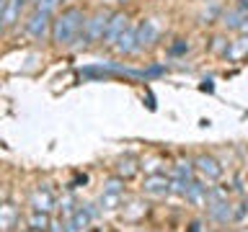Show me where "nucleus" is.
Listing matches in <instances>:
<instances>
[{
    "label": "nucleus",
    "instance_id": "1",
    "mask_svg": "<svg viewBox=\"0 0 248 232\" xmlns=\"http://www.w3.org/2000/svg\"><path fill=\"white\" fill-rule=\"evenodd\" d=\"M52 39L60 46L85 44V15L80 8H67L52 21Z\"/></svg>",
    "mask_w": 248,
    "mask_h": 232
},
{
    "label": "nucleus",
    "instance_id": "2",
    "mask_svg": "<svg viewBox=\"0 0 248 232\" xmlns=\"http://www.w3.org/2000/svg\"><path fill=\"white\" fill-rule=\"evenodd\" d=\"M52 15L49 13H44V11H34L29 15V21H26V34L31 39H36V42H42V39L52 31Z\"/></svg>",
    "mask_w": 248,
    "mask_h": 232
},
{
    "label": "nucleus",
    "instance_id": "3",
    "mask_svg": "<svg viewBox=\"0 0 248 232\" xmlns=\"http://www.w3.org/2000/svg\"><path fill=\"white\" fill-rule=\"evenodd\" d=\"M142 191L147 193V196H155V199L168 196L170 193V178L166 173H150L142 183Z\"/></svg>",
    "mask_w": 248,
    "mask_h": 232
},
{
    "label": "nucleus",
    "instance_id": "4",
    "mask_svg": "<svg viewBox=\"0 0 248 232\" xmlns=\"http://www.w3.org/2000/svg\"><path fill=\"white\" fill-rule=\"evenodd\" d=\"M108 15H111V13H106V11H96L88 21H85V44L104 39V31H106V23H108Z\"/></svg>",
    "mask_w": 248,
    "mask_h": 232
},
{
    "label": "nucleus",
    "instance_id": "5",
    "mask_svg": "<svg viewBox=\"0 0 248 232\" xmlns=\"http://www.w3.org/2000/svg\"><path fill=\"white\" fill-rule=\"evenodd\" d=\"M194 170H197L202 178H207V181H217V178L222 175V165L215 158H209V155H199V158L194 160Z\"/></svg>",
    "mask_w": 248,
    "mask_h": 232
},
{
    "label": "nucleus",
    "instance_id": "6",
    "mask_svg": "<svg viewBox=\"0 0 248 232\" xmlns=\"http://www.w3.org/2000/svg\"><path fill=\"white\" fill-rule=\"evenodd\" d=\"M127 15L124 13H111L108 15V23H106V31H104V42L106 44H116V39L124 34V29H127Z\"/></svg>",
    "mask_w": 248,
    "mask_h": 232
},
{
    "label": "nucleus",
    "instance_id": "7",
    "mask_svg": "<svg viewBox=\"0 0 248 232\" xmlns=\"http://www.w3.org/2000/svg\"><path fill=\"white\" fill-rule=\"evenodd\" d=\"M207 214L212 217L215 222H220V224H228V222L235 219V212H232V206H230V201H228V199L209 201V204H207Z\"/></svg>",
    "mask_w": 248,
    "mask_h": 232
},
{
    "label": "nucleus",
    "instance_id": "8",
    "mask_svg": "<svg viewBox=\"0 0 248 232\" xmlns=\"http://www.w3.org/2000/svg\"><path fill=\"white\" fill-rule=\"evenodd\" d=\"M160 34V26L155 23L153 18H145V21H140V26H137V46L142 49V46H150L155 44V39H158Z\"/></svg>",
    "mask_w": 248,
    "mask_h": 232
},
{
    "label": "nucleus",
    "instance_id": "9",
    "mask_svg": "<svg viewBox=\"0 0 248 232\" xmlns=\"http://www.w3.org/2000/svg\"><path fill=\"white\" fill-rule=\"evenodd\" d=\"M184 199L191 201L194 206H207V201H209V186L199 183V181H191L189 188H186V196Z\"/></svg>",
    "mask_w": 248,
    "mask_h": 232
},
{
    "label": "nucleus",
    "instance_id": "10",
    "mask_svg": "<svg viewBox=\"0 0 248 232\" xmlns=\"http://www.w3.org/2000/svg\"><path fill=\"white\" fill-rule=\"evenodd\" d=\"M31 206H34L36 212H52V209H54L52 191L46 188V186H39V188L31 193Z\"/></svg>",
    "mask_w": 248,
    "mask_h": 232
},
{
    "label": "nucleus",
    "instance_id": "11",
    "mask_svg": "<svg viewBox=\"0 0 248 232\" xmlns=\"http://www.w3.org/2000/svg\"><path fill=\"white\" fill-rule=\"evenodd\" d=\"M116 52L119 54H132V52H137L140 46H137V29L135 26H127L124 29V34L116 39Z\"/></svg>",
    "mask_w": 248,
    "mask_h": 232
},
{
    "label": "nucleus",
    "instance_id": "12",
    "mask_svg": "<svg viewBox=\"0 0 248 232\" xmlns=\"http://www.w3.org/2000/svg\"><path fill=\"white\" fill-rule=\"evenodd\" d=\"M26 0H5V8H3V15H0V26H13L21 15V8Z\"/></svg>",
    "mask_w": 248,
    "mask_h": 232
},
{
    "label": "nucleus",
    "instance_id": "13",
    "mask_svg": "<svg viewBox=\"0 0 248 232\" xmlns=\"http://www.w3.org/2000/svg\"><path fill=\"white\" fill-rule=\"evenodd\" d=\"M18 222V209L13 204H0V230L3 232H11Z\"/></svg>",
    "mask_w": 248,
    "mask_h": 232
},
{
    "label": "nucleus",
    "instance_id": "14",
    "mask_svg": "<svg viewBox=\"0 0 248 232\" xmlns=\"http://www.w3.org/2000/svg\"><path fill=\"white\" fill-rule=\"evenodd\" d=\"M248 54V34H240L235 42H232L228 46V52H225V57H228L230 62H238V59H243Z\"/></svg>",
    "mask_w": 248,
    "mask_h": 232
},
{
    "label": "nucleus",
    "instance_id": "15",
    "mask_svg": "<svg viewBox=\"0 0 248 232\" xmlns=\"http://www.w3.org/2000/svg\"><path fill=\"white\" fill-rule=\"evenodd\" d=\"M29 227L31 230H39V232H46L52 227V222H49V212H36V209H31V214H29Z\"/></svg>",
    "mask_w": 248,
    "mask_h": 232
},
{
    "label": "nucleus",
    "instance_id": "16",
    "mask_svg": "<svg viewBox=\"0 0 248 232\" xmlns=\"http://www.w3.org/2000/svg\"><path fill=\"white\" fill-rule=\"evenodd\" d=\"M170 178H178V181H194V165L191 162H176L173 170H170Z\"/></svg>",
    "mask_w": 248,
    "mask_h": 232
},
{
    "label": "nucleus",
    "instance_id": "17",
    "mask_svg": "<svg viewBox=\"0 0 248 232\" xmlns=\"http://www.w3.org/2000/svg\"><path fill=\"white\" fill-rule=\"evenodd\" d=\"M104 193H114V196H124V181L122 178H108L104 183Z\"/></svg>",
    "mask_w": 248,
    "mask_h": 232
},
{
    "label": "nucleus",
    "instance_id": "18",
    "mask_svg": "<svg viewBox=\"0 0 248 232\" xmlns=\"http://www.w3.org/2000/svg\"><path fill=\"white\" fill-rule=\"evenodd\" d=\"M119 199H122V196H114V193H101L98 204H101V209H116Z\"/></svg>",
    "mask_w": 248,
    "mask_h": 232
},
{
    "label": "nucleus",
    "instance_id": "19",
    "mask_svg": "<svg viewBox=\"0 0 248 232\" xmlns=\"http://www.w3.org/2000/svg\"><path fill=\"white\" fill-rule=\"evenodd\" d=\"M60 5V0H36V11H44V13H54Z\"/></svg>",
    "mask_w": 248,
    "mask_h": 232
},
{
    "label": "nucleus",
    "instance_id": "20",
    "mask_svg": "<svg viewBox=\"0 0 248 232\" xmlns=\"http://www.w3.org/2000/svg\"><path fill=\"white\" fill-rule=\"evenodd\" d=\"M135 170H137V165H135L132 160H122V162H119V173H122V178H129L132 173H135Z\"/></svg>",
    "mask_w": 248,
    "mask_h": 232
},
{
    "label": "nucleus",
    "instance_id": "21",
    "mask_svg": "<svg viewBox=\"0 0 248 232\" xmlns=\"http://www.w3.org/2000/svg\"><path fill=\"white\" fill-rule=\"evenodd\" d=\"M186 49H189V44L181 42V44H173V49H170V52H173V54H181V52H186Z\"/></svg>",
    "mask_w": 248,
    "mask_h": 232
},
{
    "label": "nucleus",
    "instance_id": "22",
    "mask_svg": "<svg viewBox=\"0 0 248 232\" xmlns=\"http://www.w3.org/2000/svg\"><path fill=\"white\" fill-rule=\"evenodd\" d=\"M238 31H240V34H248V13L243 15V21H240V26H238Z\"/></svg>",
    "mask_w": 248,
    "mask_h": 232
},
{
    "label": "nucleus",
    "instance_id": "23",
    "mask_svg": "<svg viewBox=\"0 0 248 232\" xmlns=\"http://www.w3.org/2000/svg\"><path fill=\"white\" fill-rule=\"evenodd\" d=\"M65 232H80V230H78V227H75V224H73V222H70V219H67V222H65Z\"/></svg>",
    "mask_w": 248,
    "mask_h": 232
},
{
    "label": "nucleus",
    "instance_id": "24",
    "mask_svg": "<svg viewBox=\"0 0 248 232\" xmlns=\"http://www.w3.org/2000/svg\"><path fill=\"white\" fill-rule=\"evenodd\" d=\"M46 232H65V227H54V224H52V227L46 230Z\"/></svg>",
    "mask_w": 248,
    "mask_h": 232
},
{
    "label": "nucleus",
    "instance_id": "25",
    "mask_svg": "<svg viewBox=\"0 0 248 232\" xmlns=\"http://www.w3.org/2000/svg\"><path fill=\"white\" fill-rule=\"evenodd\" d=\"M189 232H202V230H199V222H194V224H191V230H189Z\"/></svg>",
    "mask_w": 248,
    "mask_h": 232
},
{
    "label": "nucleus",
    "instance_id": "26",
    "mask_svg": "<svg viewBox=\"0 0 248 232\" xmlns=\"http://www.w3.org/2000/svg\"><path fill=\"white\" fill-rule=\"evenodd\" d=\"M238 8H243V11H246V8H248V0H240V5Z\"/></svg>",
    "mask_w": 248,
    "mask_h": 232
},
{
    "label": "nucleus",
    "instance_id": "27",
    "mask_svg": "<svg viewBox=\"0 0 248 232\" xmlns=\"http://www.w3.org/2000/svg\"><path fill=\"white\" fill-rule=\"evenodd\" d=\"M3 8H5V0H0V15H3Z\"/></svg>",
    "mask_w": 248,
    "mask_h": 232
},
{
    "label": "nucleus",
    "instance_id": "28",
    "mask_svg": "<svg viewBox=\"0 0 248 232\" xmlns=\"http://www.w3.org/2000/svg\"><path fill=\"white\" fill-rule=\"evenodd\" d=\"M23 232H39V230H31V227H29V230H23Z\"/></svg>",
    "mask_w": 248,
    "mask_h": 232
},
{
    "label": "nucleus",
    "instance_id": "29",
    "mask_svg": "<svg viewBox=\"0 0 248 232\" xmlns=\"http://www.w3.org/2000/svg\"><path fill=\"white\" fill-rule=\"evenodd\" d=\"M243 232H248V230H243Z\"/></svg>",
    "mask_w": 248,
    "mask_h": 232
}]
</instances>
